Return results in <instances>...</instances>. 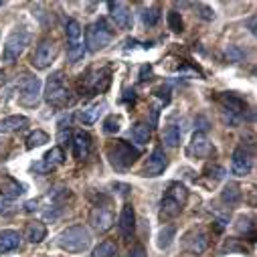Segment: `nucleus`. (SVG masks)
<instances>
[{
  "instance_id": "f257e3e1",
  "label": "nucleus",
  "mask_w": 257,
  "mask_h": 257,
  "mask_svg": "<svg viewBox=\"0 0 257 257\" xmlns=\"http://www.w3.org/2000/svg\"><path fill=\"white\" fill-rule=\"evenodd\" d=\"M188 201V190L184 184L180 182H170L168 188H166V195L162 197V203H160V219H174L182 213L184 205Z\"/></svg>"
},
{
  "instance_id": "f03ea898",
  "label": "nucleus",
  "mask_w": 257,
  "mask_h": 257,
  "mask_svg": "<svg viewBox=\"0 0 257 257\" xmlns=\"http://www.w3.org/2000/svg\"><path fill=\"white\" fill-rule=\"evenodd\" d=\"M107 158L115 170L123 172L127 168H132V164L140 158V150L125 140H113L107 146Z\"/></svg>"
},
{
  "instance_id": "7ed1b4c3",
  "label": "nucleus",
  "mask_w": 257,
  "mask_h": 257,
  "mask_svg": "<svg viewBox=\"0 0 257 257\" xmlns=\"http://www.w3.org/2000/svg\"><path fill=\"white\" fill-rule=\"evenodd\" d=\"M57 243L67 253H83L91 245V233L83 225H73V227H67L65 231H61V235L57 237Z\"/></svg>"
},
{
  "instance_id": "20e7f679",
  "label": "nucleus",
  "mask_w": 257,
  "mask_h": 257,
  "mask_svg": "<svg viewBox=\"0 0 257 257\" xmlns=\"http://www.w3.org/2000/svg\"><path fill=\"white\" fill-rule=\"evenodd\" d=\"M45 99L49 105L57 107V109H63V107H67L73 97H71V91L65 83V77H63L61 71L53 73L49 79H47V85H45Z\"/></svg>"
},
{
  "instance_id": "39448f33",
  "label": "nucleus",
  "mask_w": 257,
  "mask_h": 257,
  "mask_svg": "<svg viewBox=\"0 0 257 257\" xmlns=\"http://www.w3.org/2000/svg\"><path fill=\"white\" fill-rule=\"evenodd\" d=\"M113 39V33L109 31L107 23L103 19H99L97 23H93L89 29H87V39H85V45L91 53H97L101 49H105Z\"/></svg>"
},
{
  "instance_id": "423d86ee",
  "label": "nucleus",
  "mask_w": 257,
  "mask_h": 257,
  "mask_svg": "<svg viewBox=\"0 0 257 257\" xmlns=\"http://www.w3.org/2000/svg\"><path fill=\"white\" fill-rule=\"evenodd\" d=\"M31 43V35L27 31H15L9 35V39L5 41V47H3V61L5 63H13L17 61L23 51L27 49V45Z\"/></svg>"
},
{
  "instance_id": "0eeeda50",
  "label": "nucleus",
  "mask_w": 257,
  "mask_h": 257,
  "mask_svg": "<svg viewBox=\"0 0 257 257\" xmlns=\"http://www.w3.org/2000/svg\"><path fill=\"white\" fill-rule=\"evenodd\" d=\"M19 99L27 107L37 105L41 99V79L35 75H23L19 85Z\"/></svg>"
},
{
  "instance_id": "6e6552de",
  "label": "nucleus",
  "mask_w": 257,
  "mask_h": 257,
  "mask_svg": "<svg viewBox=\"0 0 257 257\" xmlns=\"http://www.w3.org/2000/svg\"><path fill=\"white\" fill-rule=\"evenodd\" d=\"M55 55H57V47H55V43L53 41H49V39H45V41H41L39 45H37V49H35V55H33V67L35 69H47L51 63L55 61Z\"/></svg>"
},
{
  "instance_id": "1a4fd4ad",
  "label": "nucleus",
  "mask_w": 257,
  "mask_h": 257,
  "mask_svg": "<svg viewBox=\"0 0 257 257\" xmlns=\"http://www.w3.org/2000/svg\"><path fill=\"white\" fill-rule=\"evenodd\" d=\"M219 101L223 105V111H229V119H225L229 125H235L239 121V115L247 109V103L235 93H221Z\"/></svg>"
},
{
  "instance_id": "9d476101",
  "label": "nucleus",
  "mask_w": 257,
  "mask_h": 257,
  "mask_svg": "<svg viewBox=\"0 0 257 257\" xmlns=\"http://www.w3.org/2000/svg\"><path fill=\"white\" fill-rule=\"evenodd\" d=\"M117 227H119V235L123 241H132L134 239V233H136V213H134V207L130 203H125L121 207V213H119V219H117Z\"/></svg>"
},
{
  "instance_id": "9b49d317",
  "label": "nucleus",
  "mask_w": 257,
  "mask_h": 257,
  "mask_svg": "<svg viewBox=\"0 0 257 257\" xmlns=\"http://www.w3.org/2000/svg\"><path fill=\"white\" fill-rule=\"evenodd\" d=\"M186 154L190 158H209L211 154H215V148L209 142L205 132H195L192 134V140H190L188 148H186Z\"/></svg>"
},
{
  "instance_id": "f8f14e48",
  "label": "nucleus",
  "mask_w": 257,
  "mask_h": 257,
  "mask_svg": "<svg viewBox=\"0 0 257 257\" xmlns=\"http://www.w3.org/2000/svg\"><path fill=\"white\" fill-rule=\"evenodd\" d=\"M89 223L97 233H105V231H109L113 227L115 215L105 207H93L91 213H89Z\"/></svg>"
},
{
  "instance_id": "ddd939ff",
  "label": "nucleus",
  "mask_w": 257,
  "mask_h": 257,
  "mask_svg": "<svg viewBox=\"0 0 257 257\" xmlns=\"http://www.w3.org/2000/svg\"><path fill=\"white\" fill-rule=\"evenodd\" d=\"M166 166H168V158H166L164 150L162 148H154L152 154L148 156V162H146V166L142 170V176H152V178L160 176Z\"/></svg>"
},
{
  "instance_id": "4468645a",
  "label": "nucleus",
  "mask_w": 257,
  "mask_h": 257,
  "mask_svg": "<svg viewBox=\"0 0 257 257\" xmlns=\"http://www.w3.org/2000/svg\"><path fill=\"white\" fill-rule=\"evenodd\" d=\"M107 7H109V15H111L113 23L119 29H123V31L132 29L134 19H132V11L127 9V5H123V3H107Z\"/></svg>"
},
{
  "instance_id": "2eb2a0df",
  "label": "nucleus",
  "mask_w": 257,
  "mask_h": 257,
  "mask_svg": "<svg viewBox=\"0 0 257 257\" xmlns=\"http://www.w3.org/2000/svg\"><path fill=\"white\" fill-rule=\"evenodd\" d=\"M249 170H251V156H249V152L243 146L235 148V152L231 156V172L235 176L243 178V176L249 174Z\"/></svg>"
},
{
  "instance_id": "dca6fc26",
  "label": "nucleus",
  "mask_w": 257,
  "mask_h": 257,
  "mask_svg": "<svg viewBox=\"0 0 257 257\" xmlns=\"http://www.w3.org/2000/svg\"><path fill=\"white\" fill-rule=\"evenodd\" d=\"M184 247H186V251L192 253V255H201V253H205L207 247H209V235H207L205 231L190 233V235H186V239H184Z\"/></svg>"
},
{
  "instance_id": "f3484780",
  "label": "nucleus",
  "mask_w": 257,
  "mask_h": 257,
  "mask_svg": "<svg viewBox=\"0 0 257 257\" xmlns=\"http://www.w3.org/2000/svg\"><path fill=\"white\" fill-rule=\"evenodd\" d=\"M63 162H65V152H63L61 146H55V148H51V150L45 154L43 162H39V164L35 166V170H39V172H49V170H53L55 166H61Z\"/></svg>"
},
{
  "instance_id": "a211bd4d",
  "label": "nucleus",
  "mask_w": 257,
  "mask_h": 257,
  "mask_svg": "<svg viewBox=\"0 0 257 257\" xmlns=\"http://www.w3.org/2000/svg\"><path fill=\"white\" fill-rule=\"evenodd\" d=\"M73 154L77 160H85L91 152V136L87 132H81V130H75L73 132Z\"/></svg>"
},
{
  "instance_id": "6ab92c4d",
  "label": "nucleus",
  "mask_w": 257,
  "mask_h": 257,
  "mask_svg": "<svg viewBox=\"0 0 257 257\" xmlns=\"http://www.w3.org/2000/svg\"><path fill=\"white\" fill-rule=\"evenodd\" d=\"M29 125V117L25 115H9L0 119V134H17Z\"/></svg>"
},
{
  "instance_id": "aec40b11",
  "label": "nucleus",
  "mask_w": 257,
  "mask_h": 257,
  "mask_svg": "<svg viewBox=\"0 0 257 257\" xmlns=\"http://www.w3.org/2000/svg\"><path fill=\"white\" fill-rule=\"evenodd\" d=\"M103 109H105V101H95V103L83 107V109L77 113V119H79L81 123H85V125L95 123V121L99 119V115L103 113Z\"/></svg>"
},
{
  "instance_id": "412c9836",
  "label": "nucleus",
  "mask_w": 257,
  "mask_h": 257,
  "mask_svg": "<svg viewBox=\"0 0 257 257\" xmlns=\"http://www.w3.org/2000/svg\"><path fill=\"white\" fill-rule=\"evenodd\" d=\"M21 245V233L13 229H5L0 233V253H9L15 251Z\"/></svg>"
},
{
  "instance_id": "4be33fe9",
  "label": "nucleus",
  "mask_w": 257,
  "mask_h": 257,
  "mask_svg": "<svg viewBox=\"0 0 257 257\" xmlns=\"http://www.w3.org/2000/svg\"><path fill=\"white\" fill-rule=\"evenodd\" d=\"M130 136H132V140L138 144V146H144V144H148L150 142V136H152V127L148 125V123H134L132 125V130H130Z\"/></svg>"
},
{
  "instance_id": "5701e85b",
  "label": "nucleus",
  "mask_w": 257,
  "mask_h": 257,
  "mask_svg": "<svg viewBox=\"0 0 257 257\" xmlns=\"http://www.w3.org/2000/svg\"><path fill=\"white\" fill-rule=\"evenodd\" d=\"M241 186L237 184V182H229V184H225V188H223V192H221V201L225 203V205H237L239 201H241Z\"/></svg>"
},
{
  "instance_id": "b1692460",
  "label": "nucleus",
  "mask_w": 257,
  "mask_h": 257,
  "mask_svg": "<svg viewBox=\"0 0 257 257\" xmlns=\"http://www.w3.org/2000/svg\"><path fill=\"white\" fill-rule=\"evenodd\" d=\"M25 237L31 241V243H41L45 237H47V227L45 223L41 221H33L27 225V231H25Z\"/></svg>"
},
{
  "instance_id": "393cba45",
  "label": "nucleus",
  "mask_w": 257,
  "mask_h": 257,
  "mask_svg": "<svg viewBox=\"0 0 257 257\" xmlns=\"http://www.w3.org/2000/svg\"><path fill=\"white\" fill-rule=\"evenodd\" d=\"M162 140H164V144H166L168 148H176V146L180 144V140H182L180 127H178V125H168L166 130H164V134H162Z\"/></svg>"
},
{
  "instance_id": "a878e982",
  "label": "nucleus",
  "mask_w": 257,
  "mask_h": 257,
  "mask_svg": "<svg viewBox=\"0 0 257 257\" xmlns=\"http://www.w3.org/2000/svg\"><path fill=\"white\" fill-rule=\"evenodd\" d=\"M83 55H85L83 41H69V45H67V57H69V61L71 63H77L79 59H83Z\"/></svg>"
},
{
  "instance_id": "bb28decb",
  "label": "nucleus",
  "mask_w": 257,
  "mask_h": 257,
  "mask_svg": "<svg viewBox=\"0 0 257 257\" xmlns=\"http://www.w3.org/2000/svg\"><path fill=\"white\" fill-rule=\"evenodd\" d=\"M47 142H49V134L43 132V130H35V132H31V134L27 136V148H29V150H33V148H37V146H43V144H47Z\"/></svg>"
},
{
  "instance_id": "cd10ccee",
  "label": "nucleus",
  "mask_w": 257,
  "mask_h": 257,
  "mask_svg": "<svg viewBox=\"0 0 257 257\" xmlns=\"http://www.w3.org/2000/svg\"><path fill=\"white\" fill-rule=\"evenodd\" d=\"M117 255V247L111 241H103L93 249V257H113Z\"/></svg>"
},
{
  "instance_id": "c85d7f7f",
  "label": "nucleus",
  "mask_w": 257,
  "mask_h": 257,
  "mask_svg": "<svg viewBox=\"0 0 257 257\" xmlns=\"http://www.w3.org/2000/svg\"><path fill=\"white\" fill-rule=\"evenodd\" d=\"M174 235H176V229L174 227H164L160 231V235H158V247L160 249H168L170 243H172V239H174Z\"/></svg>"
},
{
  "instance_id": "c756f323",
  "label": "nucleus",
  "mask_w": 257,
  "mask_h": 257,
  "mask_svg": "<svg viewBox=\"0 0 257 257\" xmlns=\"http://www.w3.org/2000/svg\"><path fill=\"white\" fill-rule=\"evenodd\" d=\"M158 21H160V9H158V7L146 9V11L142 13V23H144L146 27H154Z\"/></svg>"
},
{
  "instance_id": "7c9ffc66",
  "label": "nucleus",
  "mask_w": 257,
  "mask_h": 257,
  "mask_svg": "<svg viewBox=\"0 0 257 257\" xmlns=\"http://www.w3.org/2000/svg\"><path fill=\"white\" fill-rule=\"evenodd\" d=\"M65 33H67V41H81V25L77 21H67Z\"/></svg>"
},
{
  "instance_id": "2f4dec72",
  "label": "nucleus",
  "mask_w": 257,
  "mask_h": 257,
  "mask_svg": "<svg viewBox=\"0 0 257 257\" xmlns=\"http://www.w3.org/2000/svg\"><path fill=\"white\" fill-rule=\"evenodd\" d=\"M168 27H170V31H174V33H182V31H184L180 13H176V11H170V13H168Z\"/></svg>"
},
{
  "instance_id": "473e14b6",
  "label": "nucleus",
  "mask_w": 257,
  "mask_h": 257,
  "mask_svg": "<svg viewBox=\"0 0 257 257\" xmlns=\"http://www.w3.org/2000/svg\"><path fill=\"white\" fill-rule=\"evenodd\" d=\"M103 132L105 134H117L119 132V117L117 115H107L103 121Z\"/></svg>"
},
{
  "instance_id": "72a5a7b5",
  "label": "nucleus",
  "mask_w": 257,
  "mask_h": 257,
  "mask_svg": "<svg viewBox=\"0 0 257 257\" xmlns=\"http://www.w3.org/2000/svg\"><path fill=\"white\" fill-rule=\"evenodd\" d=\"M9 213H13V199L0 190V215H9Z\"/></svg>"
},
{
  "instance_id": "f704fd0d",
  "label": "nucleus",
  "mask_w": 257,
  "mask_h": 257,
  "mask_svg": "<svg viewBox=\"0 0 257 257\" xmlns=\"http://www.w3.org/2000/svg\"><path fill=\"white\" fill-rule=\"evenodd\" d=\"M225 57H227L231 63H237V61H241V59H243V51H241V49H237V47H229V49H227V53H225Z\"/></svg>"
},
{
  "instance_id": "c9c22d12",
  "label": "nucleus",
  "mask_w": 257,
  "mask_h": 257,
  "mask_svg": "<svg viewBox=\"0 0 257 257\" xmlns=\"http://www.w3.org/2000/svg\"><path fill=\"white\" fill-rule=\"evenodd\" d=\"M207 174L213 176V182H215V180L225 178V168H221V166H211V168H207Z\"/></svg>"
},
{
  "instance_id": "e433bc0d",
  "label": "nucleus",
  "mask_w": 257,
  "mask_h": 257,
  "mask_svg": "<svg viewBox=\"0 0 257 257\" xmlns=\"http://www.w3.org/2000/svg\"><path fill=\"white\" fill-rule=\"evenodd\" d=\"M237 229H239V233H253V221L251 219H239Z\"/></svg>"
},
{
  "instance_id": "4c0bfd02",
  "label": "nucleus",
  "mask_w": 257,
  "mask_h": 257,
  "mask_svg": "<svg viewBox=\"0 0 257 257\" xmlns=\"http://www.w3.org/2000/svg\"><path fill=\"white\" fill-rule=\"evenodd\" d=\"M197 9L201 11L199 15H201V17L205 19V21H213V19H215V13H213V11L209 9V7H205V5H197Z\"/></svg>"
},
{
  "instance_id": "58836bf2",
  "label": "nucleus",
  "mask_w": 257,
  "mask_h": 257,
  "mask_svg": "<svg viewBox=\"0 0 257 257\" xmlns=\"http://www.w3.org/2000/svg\"><path fill=\"white\" fill-rule=\"evenodd\" d=\"M130 257H148V255H146V251H144L142 245H136V247L130 251Z\"/></svg>"
},
{
  "instance_id": "ea45409f",
  "label": "nucleus",
  "mask_w": 257,
  "mask_h": 257,
  "mask_svg": "<svg viewBox=\"0 0 257 257\" xmlns=\"http://www.w3.org/2000/svg\"><path fill=\"white\" fill-rule=\"evenodd\" d=\"M37 205H39L37 201H29V203H27V211H29V213H31V211H35V209H37Z\"/></svg>"
}]
</instances>
